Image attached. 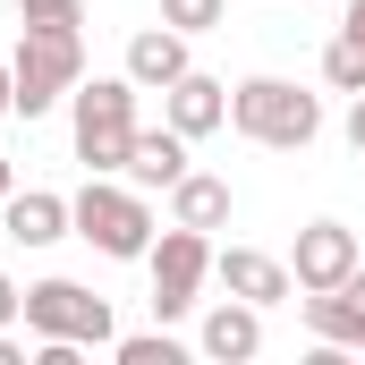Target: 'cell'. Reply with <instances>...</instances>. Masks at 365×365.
I'll return each instance as SVG.
<instances>
[{
	"label": "cell",
	"mask_w": 365,
	"mask_h": 365,
	"mask_svg": "<svg viewBox=\"0 0 365 365\" xmlns=\"http://www.w3.org/2000/svg\"><path fill=\"white\" fill-rule=\"evenodd\" d=\"M187 43H195V34H179V26H136V34H128V77H136L145 93L179 86L187 68H195V60H187Z\"/></svg>",
	"instance_id": "cell-13"
},
{
	"label": "cell",
	"mask_w": 365,
	"mask_h": 365,
	"mask_svg": "<svg viewBox=\"0 0 365 365\" xmlns=\"http://www.w3.org/2000/svg\"><path fill=\"white\" fill-rule=\"evenodd\" d=\"M357 264H365V255H357V230H349V221H306L297 247H289L297 289H331V280H349Z\"/></svg>",
	"instance_id": "cell-8"
},
{
	"label": "cell",
	"mask_w": 365,
	"mask_h": 365,
	"mask_svg": "<svg viewBox=\"0 0 365 365\" xmlns=\"http://www.w3.org/2000/svg\"><path fill=\"white\" fill-rule=\"evenodd\" d=\"M0 119H17V86H9V60H0Z\"/></svg>",
	"instance_id": "cell-23"
},
{
	"label": "cell",
	"mask_w": 365,
	"mask_h": 365,
	"mask_svg": "<svg viewBox=\"0 0 365 365\" xmlns=\"http://www.w3.org/2000/svg\"><path fill=\"white\" fill-rule=\"evenodd\" d=\"M17 314H26V289H17V280L0 272V331H9V323H17Z\"/></svg>",
	"instance_id": "cell-20"
},
{
	"label": "cell",
	"mask_w": 365,
	"mask_h": 365,
	"mask_svg": "<svg viewBox=\"0 0 365 365\" xmlns=\"http://www.w3.org/2000/svg\"><path fill=\"white\" fill-rule=\"evenodd\" d=\"M136 77H77L68 93V136H77V162L86 170H128V145H136Z\"/></svg>",
	"instance_id": "cell-2"
},
{
	"label": "cell",
	"mask_w": 365,
	"mask_h": 365,
	"mask_svg": "<svg viewBox=\"0 0 365 365\" xmlns=\"http://www.w3.org/2000/svg\"><path fill=\"white\" fill-rule=\"evenodd\" d=\"M297 306H306V331H314V340L365 349V264L349 280H331V289H297Z\"/></svg>",
	"instance_id": "cell-9"
},
{
	"label": "cell",
	"mask_w": 365,
	"mask_h": 365,
	"mask_svg": "<svg viewBox=\"0 0 365 365\" xmlns=\"http://www.w3.org/2000/svg\"><path fill=\"white\" fill-rule=\"evenodd\" d=\"M323 86L331 93H365V43L357 34H331L323 43Z\"/></svg>",
	"instance_id": "cell-16"
},
{
	"label": "cell",
	"mask_w": 365,
	"mask_h": 365,
	"mask_svg": "<svg viewBox=\"0 0 365 365\" xmlns=\"http://www.w3.org/2000/svg\"><path fill=\"white\" fill-rule=\"evenodd\" d=\"M17 323H26L34 340H77V349H110V340H119L110 297H93L86 280H34Z\"/></svg>",
	"instance_id": "cell-5"
},
{
	"label": "cell",
	"mask_w": 365,
	"mask_h": 365,
	"mask_svg": "<svg viewBox=\"0 0 365 365\" xmlns=\"http://www.w3.org/2000/svg\"><path fill=\"white\" fill-rule=\"evenodd\" d=\"M195 349H204L212 365H247L255 349H264V306H247V297H221V306L204 314Z\"/></svg>",
	"instance_id": "cell-12"
},
{
	"label": "cell",
	"mask_w": 365,
	"mask_h": 365,
	"mask_svg": "<svg viewBox=\"0 0 365 365\" xmlns=\"http://www.w3.org/2000/svg\"><path fill=\"white\" fill-rule=\"evenodd\" d=\"M77 77H86V34L77 26H17V51H9L17 119H43L51 102H68Z\"/></svg>",
	"instance_id": "cell-4"
},
{
	"label": "cell",
	"mask_w": 365,
	"mask_h": 365,
	"mask_svg": "<svg viewBox=\"0 0 365 365\" xmlns=\"http://www.w3.org/2000/svg\"><path fill=\"white\" fill-rule=\"evenodd\" d=\"M187 170H195V162H187V136L162 119V128H136V145H128V170H119V179H136L145 195H170Z\"/></svg>",
	"instance_id": "cell-11"
},
{
	"label": "cell",
	"mask_w": 365,
	"mask_h": 365,
	"mask_svg": "<svg viewBox=\"0 0 365 365\" xmlns=\"http://www.w3.org/2000/svg\"><path fill=\"white\" fill-rule=\"evenodd\" d=\"M230 17V0H162V26H179V34H212Z\"/></svg>",
	"instance_id": "cell-18"
},
{
	"label": "cell",
	"mask_w": 365,
	"mask_h": 365,
	"mask_svg": "<svg viewBox=\"0 0 365 365\" xmlns=\"http://www.w3.org/2000/svg\"><path fill=\"white\" fill-rule=\"evenodd\" d=\"M68 230L86 238L93 255H110V264H145V247L162 238V230H153L145 187L119 179V170H86V187L68 195Z\"/></svg>",
	"instance_id": "cell-1"
},
{
	"label": "cell",
	"mask_w": 365,
	"mask_h": 365,
	"mask_svg": "<svg viewBox=\"0 0 365 365\" xmlns=\"http://www.w3.org/2000/svg\"><path fill=\"white\" fill-rule=\"evenodd\" d=\"M0 221H9L17 247H60V238H77V230H68V195H51V187H17V195L0 204Z\"/></svg>",
	"instance_id": "cell-14"
},
{
	"label": "cell",
	"mask_w": 365,
	"mask_h": 365,
	"mask_svg": "<svg viewBox=\"0 0 365 365\" xmlns=\"http://www.w3.org/2000/svg\"><path fill=\"white\" fill-rule=\"evenodd\" d=\"M170 221H187V230H230V179L187 170V179L170 187Z\"/></svg>",
	"instance_id": "cell-15"
},
{
	"label": "cell",
	"mask_w": 365,
	"mask_h": 365,
	"mask_svg": "<svg viewBox=\"0 0 365 365\" xmlns=\"http://www.w3.org/2000/svg\"><path fill=\"white\" fill-rule=\"evenodd\" d=\"M145 264H153V314H162V323H179V314H195V289L212 280V230L170 221V230L145 247Z\"/></svg>",
	"instance_id": "cell-6"
},
{
	"label": "cell",
	"mask_w": 365,
	"mask_h": 365,
	"mask_svg": "<svg viewBox=\"0 0 365 365\" xmlns=\"http://www.w3.org/2000/svg\"><path fill=\"white\" fill-rule=\"evenodd\" d=\"M17 26H86V0H17Z\"/></svg>",
	"instance_id": "cell-19"
},
{
	"label": "cell",
	"mask_w": 365,
	"mask_h": 365,
	"mask_svg": "<svg viewBox=\"0 0 365 365\" xmlns=\"http://www.w3.org/2000/svg\"><path fill=\"white\" fill-rule=\"evenodd\" d=\"M0 365H26V340L17 331H0Z\"/></svg>",
	"instance_id": "cell-24"
},
{
	"label": "cell",
	"mask_w": 365,
	"mask_h": 365,
	"mask_svg": "<svg viewBox=\"0 0 365 365\" xmlns=\"http://www.w3.org/2000/svg\"><path fill=\"white\" fill-rule=\"evenodd\" d=\"M349 145H357V162H365V93L349 102Z\"/></svg>",
	"instance_id": "cell-21"
},
{
	"label": "cell",
	"mask_w": 365,
	"mask_h": 365,
	"mask_svg": "<svg viewBox=\"0 0 365 365\" xmlns=\"http://www.w3.org/2000/svg\"><path fill=\"white\" fill-rule=\"evenodd\" d=\"M230 128H238L247 145L306 153V145L323 136V102L306 86H289V77H247V86H230Z\"/></svg>",
	"instance_id": "cell-3"
},
{
	"label": "cell",
	"mask_w": 365,
	"mask_h": 365,
	"mask_svg": "<svg viewBox=\"0 0 365 365\" xmlns=\"http://www.w3.org/2000/svg\"><path fill=\"white\" fill-rule=\"evenodd\" d=\"M212 280L230 297H247V306H289L297 297V272L280 255H264V247H212Z\"/></svg>",
	"instance_id": "cell-7"
},
{
	"label": "cell",
	"mask_w": 365,
	"mask_h": 365,
	"mask_svg": "<svg viewBox=\"0 0 365 365\" xmlns=\"http://www.w3.org/2000/svg\"><path fill=\"white\" fill-rule=\"evenodd\" d=\"M110 357L119 365H179L187 349L170 340V331H128V340H110Z\"/></svg>",
	"instance_id": "cell-17"
},
{
	"label": "cell",
	"mask_w": 365,
	"mask_h": 365,
	"mask_svg": "<svg viewBox=\"0 0 365 365\" xmlns=\"http://www.w3.org/2000/svg\"><path fill=\"white\" fill-rule=\"evenodd\" d=\"M162 119H170L187 145H195V136L230 128V86H221V77H204V68H187L179 86H162Z\"/></svg>",
	"instance_id": "cell-10"
},
{
	"label": "cell",
	"mask_w": 365,
	"mask_h": 365,
	"mask_svg": "<svg viewBox=\"0 0 365 365\" xmlns=\"http://www.w3.org/2000/svg\"><path fill=\"white\" fill-rule=\"evenodd\" d=\"M340 34H357V43H365V0H349V9H340Z\"/></svg>",
	"instance_id": "cell-22"
},
{
	"label": "cell",
	"mask_w": 365,
	"mask_h": 365,
	"mask_svg": "<svg viewBox=\"0 0 365 365\" xmlns=\"http://www.w3.org/2000/svg\"><path fill=\"white\" fill-rule=\"evenodd\" d=\"M9 195H17V170H9V162H0V204H9Z\"/></svg>",
	"instance_id": "cell-25"
}]
</instances>
